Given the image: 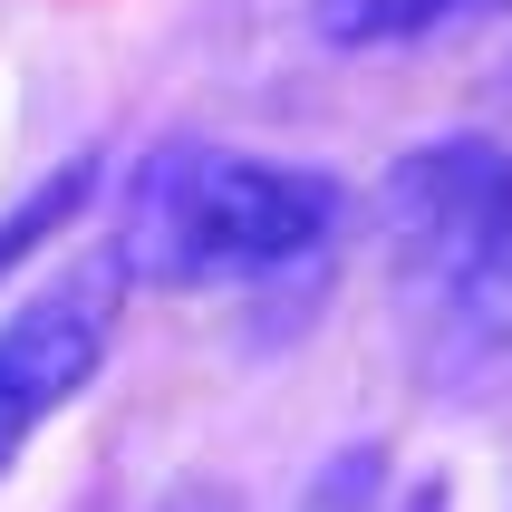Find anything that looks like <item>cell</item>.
Instances as JSON below:
<instances>
[{"label":"cell","mask_w":512,"mask_h":512,"mask_svg":"<svg viewBox=\"0 0 512 512\" xmlns=\"http://www.w3.org/2000/svg\"><path fill=\"white\" fill-rule=\"evenodd\" d=\"M339 213L348 194L319 165H271L242 145L174 136L126 174L116 261H126V281H155V290L281 281V271H310L339 242Z\"/></svg>","instance_id":"6da1fadb"},{"label":"cell","mask_w":512,"mask_h":512,"mask_svg":"<svg viewBox=\"0 0 512 512\" xmlns=\"http://www.w3.org/2000/svg\"><path fill=\"white\" fill-rule=\"evenodd\" d=\"M377 223H387L397 290L416 300V319H426L435 300H455V290L512 242V145H493V136L406 145L397 174H387V194H377Z\"/></svg>","instance_id":"7a4b0ae2"},{"label":"cell","mask_w":512,"mask_h":512,"mask_svg":"<svg viewBox=\"0 0 512 512\" xmlns=\"http://www.w3.org/2000/svg\"><path fill=\"white\" fill-rule=\"evenodd\" d=\"M107 348H116L107 281H58V290H39V300H20L0 319V484L29 455V435L97 387Z\"/></svg>","instance_id":"3957f363"},{"label":"cell","mask_w":512,"mask_h":512,"mask_svg":"<svg viewBox=\"0 0 512 512\" xmlns=\"http://www.w3.org/2000/svg\"><path fill=\"white\" fill-rule=\"evenodd\" d=\"M416 329H426V377L445 397L503 406L512 397V242L455 290V300H435Z\"/></svg>","instance_id":"277c9868"},{"label":"cell","mask_w":512,"mask_h":512,"mask_svg":"<svg viewBox=\"0 0 512 512\" xmlns=\"http://www.w3.org/2000/svg\"><path fill=\"white\" fill-rule=\"evenodd\" d=\"M493 10H512V0H310V29L329 49H416V39L474 29Z\"/></svg>","instance_id":"5b68a950"},{"label":"cell","mask_w":512,"mask_h":512,"mask_svg":"<svg viewBox=\"0 0 512 512\" xmlns=\"http://www.w3.org/2000/svg\"><path fill=\"white\" fill-rule=\"evenodd\" d=\"M97 184H107V165H97V155H68L58 174H39V184H29V194L10 203V213H0V281H10V271H20V261L39 252V242H58V232L78 223Z\"/></svg>","instance_id":"8992f818"},{"label":"cell","mask_w":512,"mask_h":512,"mask_svg":"<svg viewBox=\"0 0 512 512\" xmlns=\"http://www.w3.org/2000/svg\"><path fill=\"white\" fill-rule=\"evenodd\" d=\"M155 512H242V503H232L223 484H184V493H165Z\"/></svg>","instance_id":"52a82bcc"}]
</instances>
